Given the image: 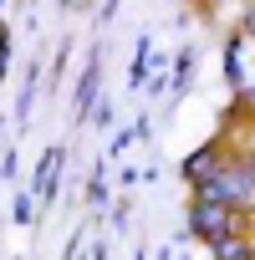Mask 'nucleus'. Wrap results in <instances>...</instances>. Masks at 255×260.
Here are the masks:
<instances>
[{
    "instance_id": "0eeeda50",
    "label": "nucleus",
    "mask_w": 255,
    "mask_h": 260,
    "mask_svg": "<svg viewBox=\"0 0 255 260\" xmlns=\"http://www.w3.org/2000/svg\"><path fill=\"white\" fill-rule=\"evenodd\" d=\"M6 61H11V36H6V21H0V77H6Z\"/></svg>"
},
{
    "instance_id": "6e6552de",
    "label": "nucleus",
    "mask_w": 255,
    "mask_h": 260,
    "mask_svg": "<svg viewBox=\"0 0 255 260\" xmlns=\"http://www.w3.org/2000/svg\"><path fill=\"white\" fill-rule=\"evenodd\" d=\"M245 36H255V6L245 11Z\"/></svg>"
},
{
    "instance_id": "9d476101",
    "label": "nucleus",
    "mask_w": 255,
    "mask_h": 260,
    "mask_svg": "<svg viewBox=\"0 0 255 260\" xmlns=\"http://www.w3.org/2000/svg\"><path fill=\"white\" fill-rule=\"evenodd\" d=\"M0 6H6V0H0Z\"/></svg>"
},
{
    "instance_id": "f03ea898",
    "label": "nucleus",
    "mask_w": 255,
    "mask_h": 260,
    "mask_svg": "<svg viewBox=\"0 0 255 260\" xmlns=\"http://www.w3.org/2000/svg\"><path fill=\"white\" fill-rule=\"evenodd\" d=\"M194 199H209V204H230V209H245V204H250V184H245V169H240V164H225L219 174H209L204 184H194Z\"/></svg>"
},
{
    "instance_id": "7ed1b4c3",
    "label": "nucleus",
    "mask_w": 255,
    "mask_h": 260,
    "mask_svg": "<svg viewBox=\"0 0 255 260\" xmlns=\"http://www.w3.org/2000/svg\"><path fill=\"white\" fill-rule=\"evenodd\" d=\"M219 169H225V148H219V143H204V148H194V153L184 158V179H189V184H204V179L219 174Z\"/></svg>"
},
{
    "instance_id": "39448f33",
    "label": "nucleus",
    "mask_w": 255,
    "mask_h": 260,
    "mask_svg": "<svg viewBox=\"0 0 255 260\" xmlns=\"http://www.w3.org/2000/svg\"><path fill=\"white\" fill-rule=\"evenodd\" d=\"M214 250V260H255V245L245 240V235H230V240H219V245H209Z\"/></svg>"
},
{
    "instance_id": "423d86ee",
    "label": "nucleus",
    "mask_w": 255,
    "mask_h": 260,
    "mask_svg": "<svg viewBox=\"0 0 255 260\" xmlns=\"http://www.w3.org/2000/svg\"><path fill=\"white\" fill-rule=\"evenodd\" d=\"M92 97H97V61L82 72V87H77V112H87V107H92Z\"/></svg>"
},
{
    "instance_id": "f257e3e1",
    "label": "nucleus",
    "mask_w": 255,
    "mask_h": 260,
    "mask_svg": "<svg viewBox=\"0 0 255 260\" xmlns=\"http://www.w3.org/2000/svg\"><path fill=\"white\" fill-rule=\"evenodd\" d=\"M189 235L219 245V240H230V235H245V224H240V209H230V204H209V199H194V204H189Z\"/></svg>"
},
{
    "instance_id": "20e7f679",
    "label": "nucleus",
    "mask_w": 255,
    "mask_h": 260,
    "mask_svg": "<svg viewBox=\"0 0 255 260\" xmlns=\"http://www.w3.org/2000/svg\"><path fill=\"white\" fill-rule=\"evenodd\" d=\"M56 174H61V148H51V153L41 158V174H36V194H41V199L56 194Z\"/></svg>"
},
{
    "instance_id": "1a4fd4ad",
    "label": "nucleus",
    "mask_w": 255,
    "mask_h": 260,
    "mask_svg": "<svg viewBox=\"0 0 255 260\" xmlns=\"http://www.w3.org/2000/svg\"><path fill=\"white\" fill-rule=\"evenodd\" d=\"M61 6H72V0H61Z\"/></svg>"
}]
</instances>
